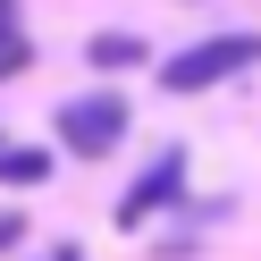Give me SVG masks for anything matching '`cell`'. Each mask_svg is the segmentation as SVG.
Instances as JSON below:
<instances>
[{
  "label": "cell",
  "mask_w": 261,
  "mask_h": 261,
  "mask_svg": "<svg viewBox=\"0 0 261 261\" xmlns=\"http://www.w3.org/2000/svg\"><path fill=\"white\" fill-rule=\"evenodd\" d=\"M236 68H261V34H211V42H194V51H177L169 68H160V85L169 93H211Z\"/></svg>",
  "instance_id": "6da1fadb"
},
{
  "label": "cell",
  "mask_w": 261,
  "mask_h": 261,
  "mask_svg": "<svg viewBox=\"0 0 261 261\" xmlns=\"http://www.w3.org/2000/svg\"><path fill=\"white\" fill-rule=\"evenodd\" d=\"M59 143L76 160L118 152L126 143V93H76V101H59Z\"/></svg>",
  "instance_id": "7a4b0ae2"
},
{
  "label": "cell",
  "mask_w": 261,
  "mask_h": 261,
  "mask_svg": "<svg viewBox=\"0 0 261 261\" xmlns=\"http://www.w3.org/2000/svg\"><path fill=\"white\" fill-rule=\"evenodd\" d=\"M177 186H186V152H160L152 169H143L135 186L118 194V227H143V219H152L160 202H177Z\"/></svg>",
  "instance_id": "3957f363"
},
{
  "label": "cell",
  "mask_w": 261,
  "mask_h": 261,
  "mask_svg": "<svg viewBox=\"0 0 261 261\" xmlns=\"http://www.w3.org/2000/svg\"><path fill=\"white\" fill-rule=\"evenodd\" d=\"M85 59H93L101 76H118V68H143V34H93V42H85Z\"/></svg>",
  "instance_id": "277c9868"
},
{
  "label": "cell",
  "mask_w": 261,
  "mask_h": 261,
  "mask_svg": "<svg viewBox=\"0 0 261 261\" xmlns=\"http://www.w3.org/2000/svg\"><path fill=\"white\" fill-rule=\"evenodd\" d=\"M51 177V152H34V143H0V186H42Z\"/></svg>",
  "instance_id": "5b68a950"
},
{
  "label": "cell",
  "mask_w": 261,
  "mask_h": 261,
  "mask_svg": "<svg viewBox=\"0 0 261 261\" xmlns=\"http://www.w3.org/2000/svg\"><path fill=\"white\" fill-rule=\"evenodd\" d=\"M25 59H34V51H25V34H0V76H17Z\"/></svg>",
  "instance_id": "8992f818"
},
{
  "label": "cell",
  "mask_w": 261,
  "mask_h": 261,
  "mask_svg": "<svg viewBox=\"0 0 261 261\" xmlns=\"http://www.w3.org/2000/svg\"><path fill=\"white\" fill-rule=\"evenodd\" d=\"M17 236H25V219H17V211H0V253H9Z\"/></svg>",
  "instance_id": "52a82bcc"
},
{
  "label": "cell",
  "mask_w": 261,
  "mask_h": 261,
  "mask_svg": "<svg viewBox=\"0 0 261 261\" xmlns=\"http://www.w3.org/2000/svg\"><path fill=\"white\" fill-rule=\"evenodd\" d=\"M0 34H17V0H0Z\"/></svg>",
  "instance_id": "ba28073f"
},
{
  "label": "cell",
  "mask_w": 261,
  "mask_h": 261,
  "mask_svg": "<svg viewBox=\"0 0 261 261\" xmlns=\"http://www.w3.org/2000/svg\"><path fill=\"white\" fill-rule=\"evenodd\" d=\"M59 261H85V253H59Z\"/></svg>",
  "instance_id": "9c48e42d"
}]
</instances>
